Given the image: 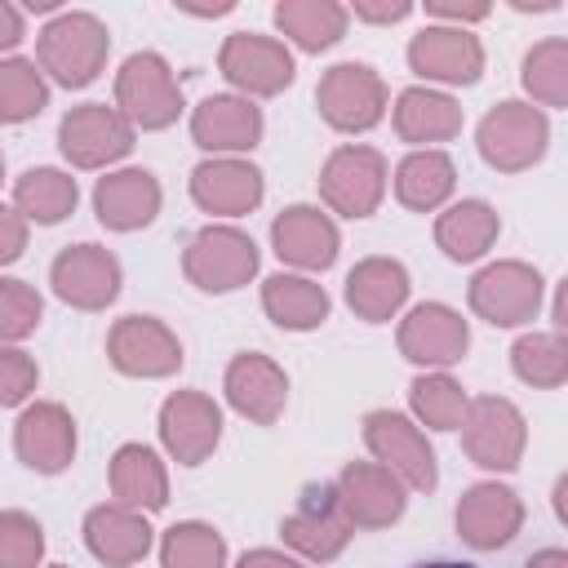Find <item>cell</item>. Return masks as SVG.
<instances>
[{
	"mask_svg": "<svg viewBox=\"0 0 568 568\" xmlns=\"http://www.w3.org/2000/svg\"><path fill=\"white\" fill-rule=\"evenodd\" d=\"M120 98L129 102V111H133L142 124H164V120H173V111H178L169 71H164V62L151 58V53L129 58V67H124V75H120Z\"/></svg>",
	"mask_w": 568,
	"mask_h": 568,
	"instance_id": "obj_3",
	"label": "cell"
},
{
	"mask_svg": "<svg viewBox=\"0 0 568 568\" xmlns=\"http://www.w3.org/2000/svg\"><path fill=\"white\" fill-rule=\"evenodd\" d=\"M102 49H106V36L93 18H62L44 31V62L58 71V80L67 84H84L98 62H102Z\"/></svg>",
	"mask_w": 568,
	"mask_h": 568,
	"instance_id": "obj_1",
	"label": "cell"
},
{
	"mask_svg": "<svg viewBox=\"0 0 568 568\" xmlns=\"http://www.w3.org/2000/svg\"><path fill=\"white\" fill-rule=\"evenodd\" d=\"M115 484H120V493H124V497H133V501H151V506H160V501H164V497H160V493H164L160 470H155L151 453H142V448H124V453H120Z\"/></svg>",
	"mask_w": 568,
	"mask_h": 568,
	"instance_id": "obj_29",
	"label": "cell"
},
{
	"mask_svg": "<svg viewBox=\"0 0 568 568\" xmlns=\"http://www.w3.org/2000/svg\"><path fill=\"white\" fill-rule=\"evenodd\" d=\"M89 541H93V550H98L102 559L129 564L133 555L146 550V528L133 524V519L120 515V510H98V515L89 519Z\"/></svg>",
	"mask_w": 568,
	"mask_h": 568,
	"instance_id": "obj_20",
	"label": "cell"
},
{
	"mask_svg": "<svg viewBox=\"0 0 568 568\" xmlns=\"http://www.w3.org/2000/svg\"><path fill=\"white\" fill-rule=\"evenodd\" d=\"M275 244L284 257L306 262V266H324L333 262V226L320 222L311 209H293L275 222Z\"/></svg>",
	"mask_w": 568,
	"mask_h": 568,
	"instance_id": "obj_9",
	"label": "cell"
},
{
	"mask_svg": "<svg viewBox=\"0 0 568 568\" xmlns=\"http://www.w3.org/2000/svg\"><path fill=\"white\" fill-rule=\"evenodd\" d=\"M266 306L280 315V324H293V328H306L324 315V293L311 288L306 280H271L266 288Z\"/></svg>",
	"mask_w": 568,
	"mask_h": 568,
	"instance_id": "obj_21",
	"label": "cell"
},
{
	"mask_svg": "<svg viewBox=\"0 0 568 568\" xmlns=\"http://www.w3.org/2000/svg\"><path fill=\"white\" fill-rule=\"evenodd\" d=\"M439 235H444V244H448L453 257H475V253L484 248V240L493 235V217H488L484 204H466V209H457V213L439 226Z\"/></svg>",
	"mask_w": 568,
	"mask_h": 568,
	"instance_id": "obj_28",
	"label": "cell"
},
{
	"mask_svg": "<svg viewBox=\"0 0 568 568\" xmlns=\"http://www.w3.org/2000/svg\"><path fill=\"white\" fill-rule=\"evenodd\" d=\"M404 297V275L399 266H364L359 275H351V302L364 311V315H386L395 302Z\"/></svg>",
	"mask_w": 568,
	"mask_h": 568,
	"instance_id": "obj_22",
	"label": "cell"
},
{
	"mask_svg": "<svg viewBox=\"0 0 568 568\" xmlns=\"http://www.w3.org/2000/svg\"><path fill=\"white\" fill-rule=\"evenodd\" d=\"M44 102V84L27 62H4L0 67V115L4 120H22L31 111H40Z\"/></svg>",
	"mask_w": 568,
	"mask_h": 568,
	"instance_id": "obj_25",
	"label": "cell"
},
{
	"mask_svg": "<svg viewBox=\"0 0 568 568\" xmlns=\"http://www.w3.org/2000/svg\"><path fill=\"white\" fill-rule=\"evenodd\" d=\"M18 36H22V31H18V13L0 4V44H13Z\"/></svg>",
	"mask_w": 568,
	"mask_h": 568,
	"instance_id": "obj_37",
	"label": "cell"
},
{
	"mask_svg": "<svg viewBox=\"0 0 568 568\" xmlns=\"http://www.w3.org/2000/svg\"><path fill=\"white\" fill-rule=\"evenodd\" d=\"M164 435H169L173 453H182L186 462H195L217 439V413L204 399H173L164 408Z\"/></svg>",
	"mask_w": 568,
	"mask_h": 568,
	"instance_id": "obj_14",
	"label": "cell"
},
{
	"mask_svg": "<svg viewBox=\"0 0 568 568\" xmlns=\"http://www.w3.org/2000/svg\"><path fill=\"white\" fill-rule=\"evenodd\" d=\"M453 124H457V115H453V102H444V98L408 93L404 106H399V129H404L408 138H422V129H426V133H448Z\"/></svg>",
	"mask_w": 568,
	"mask_h": 568,
	"instance_id": "obj_30",
	"label": "cell"
},
{
	"mask_svg": "<svg viewBox=\"0 0 568 568\" xmlns=\"http://www.w3.org/2000/svg\"><path fill=\"white\" fill-rule=\"evenodd\" d=\"M40 315V302L22 288V284H0V333L13 337V333H27Z\"/></svg>",
	"mask_w": 568,
	"mask_h": 568,
	"instance_id": "obj_33",
	"label": "cell"
},
{
	"mask_svg": "<svg viewBox=\"0 0 568 568\" xmlns=\"http://www.w3.org/2000/svg\"><path fill=\"white\" fill-rule=\"evenodd\" d=\"M62 146L80 164H93L102 155H120L129 146V133H124V124L106 106H84V111L62 120Z\"/></svg>",
	"mask_w": 568,
	"mask_h": 568,
	"instance_id": "obj_4",
	"label": "cell"
},
{
	"mask_svg": "<svg viewBox=\"0 0 568 568\" xmlns=\"http://www.w3.org/2000/svg\"><path fill=\"white\" fill-rule=\"evenodd\" d=\"M368 439H373V448H377V453H386V457H390V453H395V457H404L399 466L408 470V479H413L417 488H430V484H435L430 448L413 439V430H408V422H404V417H386V413H377V417L368 422Z\"/></svg>",
	"mask_w": 568,
	"mask_h": 568,
	"instance_id": "obj_12",
	"label": "cell"
},
{
	"mask_svg": "<svg viewBox=\"0 0 568 568\" xmlns=\"http://www.w3.org/2000/svg\"><path fill=\"white\" fill-rule=\"evenodd\" d=\"M324 115L342 129H364L382 115V84L364 67H337L320 89Z\"/></svg>",
	"mask_w": 568,
	"mask_h": 568,
	"instance_id": "obj_2",
	"label": "cell"
},
{
	"mask_svg": "<svg viewBox=\"0 0 568 568\" xmlns=\"http://www.w3.org/2000/svg\"><path fill=\"white\" fill-rule=\"evenodd\" d=\"M18 248H22V231H18V222L0 209V262L18 257Z\"/></svg>",
	"mask_w": 568,
	"mask_h": 568,
	"instance_id": "obj_36",
	"label": "cell"
},
{
	"mask_svg": "<svg viewBox=\"0 0 568 568\" xmlns=\"http://www.w3.org/2000/svg\"><path fill=\"white\" fill-rule=\"evenodd\" d=\"M195 138L204 146H248L257 138V111L231 98H213L195 115Z\"/></svg>",
	"mask_w": 568,
	"mask_h": 568,
	"instance_id": "obj_13",
	"label": "cell"
},
{
	"mask_svg": "<svg viewBox=\"0 0 568 568\" xmlns=\"http://www.w3.org/2000/svg\"><path fill=\"white\" fill-rule=\"evenodd\" d=\"M18 195H22V204L36 209V217H44V222L62 217V213L75 204V186H71L62 173H49V169L27 173L22 186H18Z\"/></svg>",
	"mask_w": 568,
	"mask_h": 568,
	"instance_id": "obj_26",
	"label": "cell"
},
{
	"mask_svg": "<svg viewBox=\"0 0 568 568\" xmlns=\"http://www.w3.org/2000/svg\"><path fill=\"white\" fill-rule=\"evenodd\" d=\"M40 555V528L27 524L22 515L0 519V564L4 568H31Z\"/></svg>",
	"mask_w": 568,
	"mask_h": 568,
	"instance_id": "obj_32",
	"label": "cell"
},
{
	"mask_svg": "<svg viewBox=\"0 0 568 568\" xmlns=\"http://www.w3.org/2000/svg\"><path fill=\"white\" fill-rule=\"evenodd\" d=\"M240 568H293L288 559H275V555H253V559H244Z\"/></svg>",
	"mask_w": 568,
	"mask_h": 568,
	"instance_id": "obj_38",
	"label": "cell"
},
{
	"mask_svg": "<svg viewBox=\"0 0 568 568\" xmlns=\"http://www.w3.org/2000/svg\"><path fill=\"white\" fill-rule=\"evenodd\" d=\"M98 209H102V222H111V226H138L155 213V182L146 173L106 178L98 186Z\"/></svg>",
	"mask_w": 568,
	"mask_h": 568,
	"instance_id": "obj_8",
	"label": "cell"
},
{
	"mask_svg": "<svg viewBox=\"0 0 568 568\" xmlns=\"http://www.w3.org/2000/svg\"><path fill=\"white\" fill-rule=\"evenodd\" d=\"M413 62L430 75H448V80H475L479 71V49L466 36L453 31H422V40L413 44Z\"/></svg>",
	"mask_w": 568,
	"mask_h": 568,
	"instance_id": "obj_7",
	"label": "cell"
},
{
	"mask_svg": "<svg viewBox=\"0 0 568 568\" xmlns=\"http://www.w3.org/2000/svg\"><path fill=\"white\" fill-rule=\"evenodd\" d=\"M164 564L169 568H217L222 564V541L209 528H173L169 546H164Z\"/></svg>",
	"mask_w": 568,
	"mask_h": 568,
	"instance_id": "obj_27",
	"label": "cell"
},
{
	"mask_svg": "<svg viewBox=\"0 0 568 568\" xmlns=\"http://www.w3.org/2000/svg\"><path fill=\"white\" fill-rule=\"evenodd\" d=\"M404 346L417 351V359H453V351L466 346V333L448 311H417L404 333Z\"/></svg>",
	"mask_w": 568,
	"mask_h": 568,
	"instance_id": "obj_18",
	"label": "cell"
},
{
	"mask_svg": "<svg viewBox=\"0 0 568 568\" xmlns=\"http://www.w3.org/2000/svg\"><path fill=\"white\" fill-rule=\"evenodd\" d=\"M284 395V382L262 359H240L231 368V399L253 417H275V404Z\"/></svg>",
	"mask_w": 568,
	"mask_h": 568,
	"instance_id": "obj_19",
	"label": "cell"
},
{
	"mask_svg": "<svg viewBox=\"0 0 568 568\" xmlns=\"http://www.w3.org/2000/svg\"><path fill=\"white\" fill-rule=\"evenodd\" d=\"M448 404H457V395H453L448 382H417V408L422 413H430L435 422H453Z\"/></svg>",
	"mask_w": 568,
	"mask_h": 568,
	"instance_id": "obj_35",
	"label": "cell"
},
{
	"mask_svg": "<svg viewBox=\"0 0 568 568\" xmlns=\"http://www.w3.org/2000/svg\"><path fill=\"white\" fill-rule=\"evenodd\" d=\"M58 288H62V297L93 306L115 293V266H111V257L93 253V244H84L58 262Z\"/></svg>",
	"mask_w": 568,
	"mask_h": 568,
	"instance_id": "obj_10",
	"label": "cell"
},
{
	"mask_svg": "<svg viewBox=\"0 0 568 568\" xmlns=\"http://www.w3.org/2000/svg\"><path fill=\"white\" fill-rule=\"evenodd\" d=\"M448 186H453V169H448L444 155H417L399 173V195L408 204H435Z\"/></svg>",
	"mask_w": 568,
	"mask_h": 568,
	"instance_id": "obj_24",
	"label": "cell"
},
{
	"mask_svg": "<svg viewBox=\"0 0 568 568\" xmlns=\"http://www.w3.org/2000/svg\"><path fill=\"white\" fill-rule=\"evenodd\" d=\"M226 75L240 84H253V89H280V84H288L293 67L275 44L253 40V36H235L226 44Z\"/></svg>",
	"mask_w": 568,
	"mask_h": 568,
	"instance_id": "obj_6",
	"label": "cell"
},
{
	"mask_svg": "<svg viewBox=\"0 0 568 568\" xmlns=\"http://www.w3.org/2000/svg\"><path fill=\"white\" fill-rule=\"evenodd\" d=\"M257 173L253 169H235V164H217V169H200L195 173V195L213 209H248L257 200Z\"/></svg>",
	"mask_w": 568,
	"mask_h": 568,
	"instance_id": "obj_17",
	"label": "cell"
},
{
	"mask_svg": "<svg viewBox=\"0 0 568 568\" xmlns=\"http://www.w3.org/2000/svg\"><path fill=\"white\" fill-rule=\"evenodd\" d=\"M417 568H475V564H453V559H435V564H417Z\"/></svg>",
	"mask_w": 568,
	"mask_h": 568,
	"instance_id": "obj_39",
	"label": "cell"
},
{
	"mask_svg": "<svg viewBox=\"0 0 568 568\" xmlns=\"http://www.w3.org/2000/svg\"><path fill=\"white\" fill-rule=\"evenodd\" d=\"M280 27L284 31H293L306 49H320V44H328L337 31H342V9H333V4H280Z\"/></svg>",
	"mask_w": 568,
	"mask_h": 568,
	"instance_id": "obj_23",
	"label": "cell"
},
{
	"mask_svg": "<svg viewBox=\"0 0 568 568\" xmlns=\"http://www.w3.org/2000/svg\"><path fill=\"white\" fill-rule=\"evenodd\" d=\"M302 550H311V555H333L337 546H342V519H333L328 515V501H324V510L320 515H297L288 528H284Z\"/></svg>",
	"mask_w": 568,
	"mask_h": 568,
	"instance_id": "obj_31",
	"label": "cell"
},
{
	"mask_svg": "<svg viewBox=\"0 0 568 568\" xmlns=\"http://www.w3.org/2000/svg\"><path fill=\"white\" fill-rule=\"evenodd\" d=\"M18 444H22V457L40 470H58L71 453V426L58 408H36L22 417V430H18Z\"/></svg>",
	"mask_w": 568,
	"mask_h": 568,
	"instance_id": "obj_11",
	"label": "cell"
},
{
	"mask_svg": "<svg viewBox=\"0 0 568 568\" xmlns=\"http://www.w3.org/2000/svg\"><path fill=\"white\" fill-rule=\"evenodd\" d=\"M248 271H253V244L231 235V231L204 235L195 244V253H191V275L204 280V288H231Z\"/></svg>",
	"mask_w": 568,
	"mask_h": 568,
	"instance_id": "obj_5",
	"label": "cell"
},
{
	"mask_svg": "<svg viewBox=\"0 0 568 568\" xmlns=\"http://www.w3.org/2000/svg\"><path fill=\"white\" fill-rule=\"evenodd\" d=\"M462 528L475 546H497L515 528V501L501 488H475L462 506Z\"/></svg>",
	"mask_w": 568,
	"mask_h": 568,
	"instance_id": "obj_15",
	"label": "cell"
},
{
	"mask_svg": "<svg viewBox=\"0 0 568 568\" xmlns=\"http://www.w3.org/2000/svg\"><path fill=\"white\" fill-rule=\"evenodd\" d=\"M115 359L124 368H142V373H164L178 364V346L155 328V324H138L129 320L120 333H115Z\"/></svg>",
	"mask_w": 568,
	"mask_h": 568,
	"instance_id": "obj_16",
	"label": "cell"
},
{
	"mask_svg": "<svg viewBox=\"0 0 568 568\" xmlns=\"http://www.w3.org/2000/svg\"><path fill=\"white\" fill-rule=\"evenodd\" d=\"M31 364L22 355H0V404H13L31 390Z\"/></svg>",
	"mask_w": 568,
	"mask_h": 568,
	"instance_id": "obj_34",
	"label": "cell"
}]
</instances>
